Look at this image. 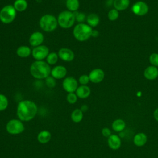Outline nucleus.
<instances>
[{
  "mask_svg": "<svg viewBox=\"0 0 158 158\" xmlns=\"http://www.w3.org/2000/svg\"><path fill=\"white\" fill-rule=\"evenodd\" d=\"M37 112V105L31 100H22L18 103L17 106V116L22 122L31 120L36 116Z\"/></svg>",
  "mask_w": 158,
  "mask_h": 158,
  "instance_id": "f257e3e1",
  "label": "nucleus"
},
{
  "mask_svg": "<svg viewBox=\"0 0 158 158\" xmlns=\"http://www.w3.org/2000/svg\"><path fill=\"white\" fill-rule=\"evenodd\" d=\"M51 68L50 65L44 60H35L30 67V73L35 79H46L51 75Z\"/></svg>",
  "mask_w": 158,
  "mask_h": 158,
  "instance_id": "f03ea898",
  "label": "nucleus"
},
{
  "mask_svg": "<svg viewBox=\"0 0 158 158\" xmlns=\"http://www.w3.org/2000/svg\"><path fill=\"white\" fill-rule=\"evenodd\" d=\"M93 28L85 23H77L73 29V37L78 41H85L91 37Z\"/></svg>",
  "mask_w": 158,
  "mask_h": 158,
  "instance_id": "7ed1b4c3",
  "label": "nucleus"
},
{
  "mask_svg": "<svg viewBox=\"0 0 158 158\" xmlns=\"http://www.w3.org/2000/svg\"><path fill=\"white\" fill-rule=\"evenodd\" d=\"M40 28L45 32H52L58 26L57 18L52 14H47L41 17L39 20Z\"/></svg>",
  "mask_w": 158,
  "mask_h": 158,
  "instance_id": "20e7f679",
  "label": "nucleus"
},
{
  "mask_svg": "<svg viewBox=\"0 0 158 158\" xmlns=\"http://www.w3.org/2000/svg\"><path fill=\"white\" fill-rule=\"evenodd\" d=\"M57 19L58 25L64 29L70 28L76 22L74 13L68 10H63L60 12Z\"/></svg>",
  "mask_w": 158,
  "mask_h": 158,
  "instance_id": "39448f33",
  "label": "nucleus"
},
{
  "mask_svg": "<svg viewBox=\"0 0 158 158\" xmlns=\"http://www.w3.org/2000/svg\"><path fill=\"white\" fill-rule=\"evenodd\" d=\"M17 15V11L13 5L4 6L0 10V21L4 24H10L14 22Z\"/></svg>",
  "mask_w": 158,
  "mask_h": 158,
  "instance_id": "423d86ee",
  "label": "nucleus"
},
{
  "mask_svg": "<svg viewBox=\"0 0 158 158\" xmlns=\"http://www.w3.org/2000/svg\"><path fill=\"white\" fill-rule=\"evenodd\" d=\"M6 130L10 135H17L22 133L24 131L25 126L23 122L20 120L13 118L7 123Z\"/></svg>",
  "mask_w": 158,
  "mask_h": 158,
  "instance_id": "0eeeda50",
  "label": "nucleus"
},
{
  "mask_svg": "<svg viewBox=\"0 0 158 158\" xmlns=\"http://www.w3.org/2000/svg\"><path fill=\"white\" fill-rule=\"evenodd\" d=\"M49 53V48L43 44L33 48L31 51V56L35 60H43L46 58Z\"/></svg>",
  "mask_w": 158,
  "mask_h": 158,
  "instance_id": "6e6552de",
  "label": "nucleus"
},
{
  "mask_svg": "<svg viewBox=\"0 0 158 158\" xmlns=\"http://www.w3.org/2000/svg\"><path fill=\"white\" fill-rule=\"evenodd\" d=\"M62 88L67 93H75L78 87V81L72 76L66 77L62 81Z\"/></svg>",
  "mask_w": 158,
  "mask_h": 158,
  "instance_id": "1a4fd4ad",
  "label": "nucleus"
},
{
  "mask_svg": "<svg viewBox=\"0 0 158 158\" xmlns=\"http://www.w3.org/2000/svg\"><path fill=\"white\" fill-rule=\"evenodd\" d=\"M67 70L65 67L61 65H56L51 69V76L56 80L64 79L66 77Z\"/></svg>",
  "mask_w": 158,
  "mask_h": 158,
  "instance_id": "9d476101",
  "label": "nucleus"
},
{
  "mask_svg": "<svg viewBox=\"0 0 158 158\" xmlns=\"http://www.w3.org/2000/svg\"><path fill=\"white\" fill-rule=\"evenodd\" d=\"M57 54L59 58L65 62H71L75 58V54L73 51L67 48H62L58 52Z\"/></svg>",
  "mask_w": 158,
  "mask_h": 158,
  "instance_id": "9b49d317",
  "label": "nucleus"
},
{
  "mask_svg": "<svg viewBox=\"0 0 158 158\" xmlns=\"http://www.w3.org/2000/svg\"><path fill=\"white\" fill-rule=\"evenodd\" d=\"M44 35L40 31H34L29 37V43L31 46L35 48L40 46L44 41Z\"/></svg>",
  "mask_w": 158,
  "mask_h": 158,
  "instance_id": "f8f14e48",
  "label": "nucleus"
},
{
  "mask_svg": "<svg viewBox=\"0 0 158 158\" xmlns=\"http://www.w3.org/2000/svg\"><path fill=\"white\" fill-rule=\"evenodd\" d=\"M88 76L90 81L93 83H99L104 80L105 74L102 69H94L89 72Z\"/></svg>",
  "mask_w": 158,
  "mask_h": 158,
  "instance_id": "ddd939ff",
  "label": "nucleus"
},
{
  "mask_svg": "<svg viewBox=\"0 0 158 158\" xmlns=\"http://www.w3.org/2000/svg\"><path fill=\"white\" fill-rule=\"evenodd\" d=\"M133 12L137 15H144L148 11V6L147 4L143 1L136 2L132 7Z\"/></svg>",
  "mask_w": 158,
  "mask_h": 158,
  "instance_id": "4468645a",
  "label": "nucleus"
},
{
  "mask_svg": "<svg viewBox=\"0 0 158 158\" xmlns=\"http://www.w3.org/2000/svg\"><path fill=\"white\" fill-rule=\"evenodd\" d=\"M107 144L109 147L112 150L118 149L122 144V141L120 138L117 135H111L107 138Z\"/></svg>",
  "mask_w": 158,
  "mask_h": 158,
  "instance_id": "2eb2a0df",
  "label": "nucleus"
},
{
  "mask_svg": "<svg viewBox=\"0 0 158 158\" xmlns=\"http://www.w3.org/2000/svg\"><path fill=\"white\" fill-rule=\"evenodd\" d=\"M75 93L78 98L86 99L91 94V89L87 85H80L78 86Z\"/></svg>",
  "mask_w": 158,
  "mask_h": 158,
  "instance_id": "dca6fc26",
  "label": "nucleus"
},
{
  "mask_svg": "<svg viewBox=\"0 0 158 158\" xmlns=\"http://www.w3.org/2000/svg\"><path fill=\"white\" fill-rule=\"evenodd\" d=\"M133 143L135 146L138 147H141L146 144L148 141V136L147 135L142 132L136 133L133 139Z\"/></svg>",
  "mask_w": 158,
  "mask_h": 158,
  "instance_id": "f3484780",
  "label": "nucleus"
},
{
  "mask_svg": "<svg viewBox=\"0 0 158 158\" xmlns=\"http://www.w3.org/2000/svg\"><path fill=\"white\" fill-rule=\"evenodd\" d=\"M144 75L148 80H154L158 77V69L153 65L149 66L144 70Z\"/></svg>",
  "mask_w": 158,
  "mask_h": 158,
  "instance_id": "a211bd4d",
  "label": "nucleus"
},
{
  "mask_svg": "<svg viewBox=\"0 0 158 158\" xmlns=\"http://www.w3.org/2000/svg\"><path fill=\"white\" fill-rule=\"evenodd\" d=\"M32 49L28 46L22 45L17 48L16 50L17 55L21 58H26L31 54Z\"/></svg>",
  "mask_w": 158,
  "mask_h": 158,
  "instance_id": "6ab92c4d",
  "label": "nucleus"
},
{
  "mask_svg": "<svg viewBox=\"0 0 158 158\" xmlns=\"http://www.w3.org/2000/svg\"><path fill=\"white\" fill-rule=\"evenodd\" d=\"M52 135L48 130H42L37 135V140L41 144H46L51 139Z\"/></svg>",
  "mask_w": 158,
  "mask_h": 158,
  "instance_id": "aec40b11",
  "label": "nucleus"
},
{
  "mask_svg": "<svg viewBox=\"0 0 158 158\" xmlns=\"http://www.w3.org/2000/svg\"><path fill=\"white\" fill-rule=\"evenodd\" d=\"M125 122L121 118L115 119L112 123V128L116 132L122 131L125 128Z\"/></svg>",
  "mask_w": 158,
  "mask_h": 158,
  "instance_id": "412c9836",
  "label": "nucleus"
},
{
  "mask_svg": "<svg viewBox=\"0 0 158 158\" xmlns=\"http://www.w3.org/2000/svg\"><path fill=\"white\" fill-rule=\"evenodd\" d=\"M86 23L90 26L91 28L96 27L100 21L99 17L94 13H91L89 14L87 17H86Z\"/></svg>",
  "mask_w": 158,
  "mask_h": 158,
  "instance_id": "4be33fe9",
  "label": "nucleus"
},
{
  "mask_svg": "<svg viewBox=\"0 0 158 158\" xmlns=\"http://www.w3.org/2000/svg\"><path fill=\"white\" fill-rule=\"evenodd\" d=\"M13 6L17 12H22L28 7V2L27 0H15Z\"/></svg>",
  "mask_w": 158,
  "mask_h": 158,
  "instance_id": "5701e85b",
  "label": "nucleus"
},
{
  "mask_svg": "<svg viewBox=\"0 0 158 158\" xmlns=\"http://www.w3.org/2000/svg\"><path fill=\"white\" fill-rule=\"evenodd\" d=\"M65 6L68 10L75 12L78 11L80 7L79 0H66Z\"/></svg>",
  "mask_w": 158,
  "mask_h": 158,
  "instance_id": "b1692460",
  "label": "nucleus"
},
{
  "mask_svg": "<svg viewBox=\"0 0 158 158\" xmlns=\"http://www.w3.org/2000/svg\"><path fill=\"white\" fill-rule=\"evenodd\" d=\"M130 4V0H114L113 2L114 7L116 10H123L126 9Z\"/></svg>",
  "mask_w": 158,
  "mask_h": 158,
  "instance_id": "393cba45",
  "label": "nucleus"
},
{
  "mask_svg": "<svg viewBox=\"0 0 158 158\" xmlns=\"http://www.w3.org/2000/svg\"><path fill=\"white\" fill-rule=\"evenodd\" d=\"M71 120L75 123L80 122L83 118V112L80 109H75L70 115Z\"/></svg>",
  "mask_w": 158,
  "mask_h": 158,
  "instance_id": "a878e982",
  "label": "nucleus"
},
{
  "mask_svg": "<svg viewBox=\"0 0 158 158\" xmlns=\"http://www.w3.org/2000/svg\"><path fill=\"white\" fill-rule=\"evenodd\" d=\"M59 59V56L57 53L56 52H51L49 53L48 56L46 58V62L49 65H55Z\"/></svg>",
  "mask_w": 158,
  "mask_h": 158,
  "instance_id": "bb28decb",
  "label": "nucleus"
},
{
  "mask_svg": "<svg viewBox=\"0 0 158 158\" xmlns=\"http://www.w3.org/2000/svg\"><path fill=\"white\" fill-rule=\"evenodd\" d=\"M9 105V101L6 95L0 93V112L5 110Z\"/></svg>",
  "mask_w": 158,
  "mask_h": 158,
  "instance_id": "cd10ccee",
  "label": "nucleus"
},
{
  "mask_svg": "<svg viewBox=\"0 0 158 158\" xmlns=\"http://www.w3.org/2000/svg\"><path fill=\"white\" fill-rule=\"evenodd\" d=\"M73 13H74L75 17V21L77 22L78 23H84V22L86 20V15L83 12L77 11Z\"/></svg>",
  "mask_w": 158,
  "mask_h": 158,
  "instance_id": "c85d7f7f",
  "label": "nucleus"
},
{
  "mask_svg": "<svg viewBox=\"0 0 158 158\" xmlns=\"http://www.w3.org/2000/svg\"><path fill=\"white\" fill-rule=\"evenodd\" d=\"M66 99H67V101L69 104H73L77 101L78 97H77L75 92V93H69L67 94Z\"/></svg>",
  "mask_w": 158,
  "mask_h": 158,
  "instance_id": "c756f323",
  "label": "nucleus"
},
{
  "mask_svg": "<svg viewBox=\"0 0 158 158\" xmlns=\"http://www.w3.org/2000/svg\"><path fill=\"white\" fill-rule=\"evenodd\" d=\"M118 15H119L118 11L115 9H111L110 10H109L107 15L108 19L111 21L115 20L118 17Z\"/></svg>",
  "mask_w": 158,
  "mask_h": 158,
  "instance_id": "7c9ffc66",
  "label": "nucleus"
},
{
  "mask_svg": "<svg viewBox=\"0 0 158 158\" xmlns=\"http://www.w3.org/2000/svg\"><path fill=\"white\" fill-rule=\"evenodd\" d=\"M78 81L81 85H87V84L90 81L88 75L83 74L80 75L78 78Z\"/></svg>",
  "mask_w": 158,
  "mask_h": 158,
  "instance_id": "2f4dec72",
  "label": "nucleus"
},
{
  "mask_svg": "<svg viewBox=\"0 0 158 158\" xmlns=\"http://www.w3.org/2000/svg\"><path fill=\"white\" fill-rule=\"evenodd\" d=\"M45 83L48 88H54L56 86V79L50 75L45 79Z\"/></svg>",
  "mask_w": 158,
  "mask_h": 158,
  "instance_id": "473e14b6",
  "label": "nucleus"
},
{
  "mask_svg": "<svg viewBox=\"0 0 158 158\" xmlns=\"http://www.w3.org/2000/svg\"><path fill=\"white\" fill-rule=\"evenodd\" d=\"M149 61L152 65L157 67L158 66V54L152 53L149 56Z\"/></svg>",
  "mask_w": 158,
  "mask_h": 158,
  "instance_id": "72a5a7b5",
  "label": "nucleus"
},
{
  "mask_svg": "<svg viewBox=\"0 0 158 158\" xmlns=\"http://www.w3.org/2000/svg\"><path fill=\"white\" fill-rule=\"evenodd\" d=\"M101 133L103 136L106 138L109 137L112 135L110 130L107 127H104L101 130Z\"/></svg>",
  "mask_w": 158,
  "mask_h": 158,
  "instance_id": "f704fd0d",
  "label": "nucleus"
},
{
  "mask_svg": "<svg viewBox=\"0 0 158 158\" xmlns=\"http://www.w3.org/2000/svg\"><path fill=\"white\" fill-rule=\"evenodd\" d=\"M153 117H154V119H155L157 122H158V108H157V109L154 111Z\"/></svg>",
  "mask_w": 158,
  "mask_h": 158,
  "instance_id": "c9c22d12",
  "label": "nucleus"
},
{
  "mask_svg": "<svg viewBox=\"0 0 158 158\" xmlns=\"http://www.w3.org/2000/svg\"><path fill=\"white\" fill-rule=\"evenodd\" d=\"M80 109H81V110L83 112H86V111L88 110V106L87 105H86V104H83V105H82V106H81Z\"/></svg>",
  "mask_w": 158,
  "mask_h": 158,
  "instance_id": "e433bc0d",
  "label": "nucleus"
},
{
  "mask_svg": "<svg viewBox=\"0 0 158 158\" xmlns=\"http://www.w3.org/2000/svg\"><path fill=\"white\" fill-rule=\"evenodd\" d=\"M98 35H99V32H98L97 30H93L92 34H91V36H92V37H94V38H96V37H97Z\"/></svg>",
  "mask_w": 158,
  "mask_h": 158,
  "instance_id": "4c0bfd02",
  "label": "nucleus"
}]
</instances>
